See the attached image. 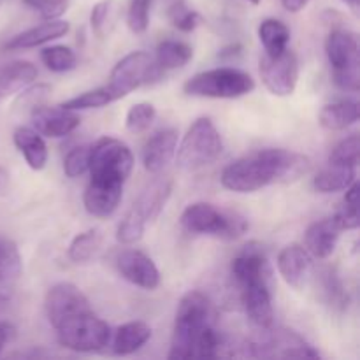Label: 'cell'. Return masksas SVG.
I'll list each match as a JSON object with an SVG mask.
<instances>
[{
    "label": "cell",
    "instance_id": "cell-1",
    "mask_svg": "<svg viewBox=\"0 0 360 360\" xmlns=\"http://www.w3.org/2000/svg\"><path fill=\"white\" fill-rule=\"evenodd\" d=\"M309 169V158L283 148H266L238 158L221 171L224 188L252 193L276 183L297 181Z\"/></svg>",
    "mask_w": 360,
    "mask_h": 360
},
{
    "label": "cell",
    "instance_id": "cell-2",
    "mask_svg": "<svg viewBox=\"0 0 360 360\" xmlns=\"http://www.w3.org/2000/svg\"><path fill=\"white\" fill-rule=\"evenodd\" d=\"M213 304L202 292L190 290L183 295L176 311L167 357L171 360L193 359L197 340L207 326H213Z\"/></svg>",
    "mask_w": 360,
    "mask_h": 360
},
{
    "label": "cell",
    "instance_id": "cell-3",
    "mask_svg": "<svg viewBox=\"0 0 360 360\" xmlns=\"http://www.w3.org/2000/svg\"><path fill=\"white\" fill-rule=\"evenodd\" d=\"M224 151V139L210 118L202 116L190 125L176 148V164L183 171H199L213 164Z\"/></svg>",
    "mask_w": 360,
    "mask_h": 360
},
{
    "label": "cell",
    "instance_id": "cell-4",
    "mask_svg": "<svg viewBox=\"0 0 360 360\" xmlns=\"http://www.w3.org/2000/svg\"><path fill=\"white\" fill-rule=\"evenodd\" d=\"M179 224L190 234L213 236L220 239H238L248 231V221L239 213L218 210L210 202H193L185 207Z\"/></svg>",
    "mask_w": 360,
    "mask_h": 360
},
{
    "label": "cell",
    "instance_id": "cell-5",
    "mask_svg": "<svg viewBox=\"0 0 360 360\" xmlns=\"http://www.w3.org/2000/svg\"><path fill=\"white\" fill-rule=\"evenodd\" d=\"M183 90L200 98H239L255 90V81L236 67H217L190 77Z\"/></svg>",
    "mask_w": 360,
    "mask_h": 360
},
{
    "label": "cell",
    "instance_id": "cell-6",
    "mask_svg": "<svg viewBox=\"0 0 360 360\" xmlns=\"http://www.w3.org/2000/svg\"><path fill=\"white\" fill-rule=\"evenodd\" d=\"M326 55L338 88L357 94L360 88L359 39L347 28H334L326 39Z\"/></svg>",
    "mask_w": 360,
    "mask_h": 360
},
{
    "label": "cell",
    "instance_id": "cell-7",
    "mask_svg": "<svg viewBox=\"0 0 360 360\" xmlns=\"http://www.w3.org/2000/svg\"><path fill=\"white\" fill-rule=\"evenodd\" d=\"M56 338L63 348L79 354H94L104 350L111 341V329L108 323L91 311L67 319L56 327Z\"/></svg>",
    "mask_w": 360,
    "mask_h": 360
},
{
    "label": "cell",
    "instance_id": "cell-8",
    "mask_svg": "<svg viewBox=\"0 0 360 360\" xmlns=\"http://www.w3.org/2000/svg\"><path fill=\"white\" fill-rule=\"evenodd\" d=\"M162 70L155 58L146 51H132L123 56L111 70L109 83L105 84L115 101L127 97L137 88L160 79Z\"/></svg>",
    "mask_w": 360,
    "mask_h": 360
},
{
    "label": "cell",
    "instance_id": "cell-9",
    "mask_svg": "<svg viewBox=\"0 0 360 360\" xmlns=\"http://www.w3.org/2000/svg\"><path fill=\"white\" fill-rule=\"evenodd\" d=\"M132 169V150L123 141L105 136L90 146V178H108L125 183Z\"/></svg>",
    "mask_w": 360,
    "mask_h": 360
},
{
    "label": "cell",
    "instance_id": "cell-10",
    "mask_svg": "<svg viewBox=\"0 0 360 360\" xmlns=\"http://www.w3.org/2000/svg\"><path fill=\"white\" fill-rule=\"evenodd\" d=\"M262 340L250 343V355L252 357H267V359H316L320 357L319 352L299 334L292 330L278 329L273 327L262 330Z\"/></svg>",
    "mask_w": 360,
    "mask_h": 360
},
{
    "label": "cell",
    "instance_id": "cell-11",
    "mask_svg": "<svg viewBox=\"0 0 360 360\" xmlns=\"http://www.w3.org/2000/svg\"><path fill=\"white\" fill-rule=\"evenodd\" d=\"M260 77L267 90L276 97H288L299 83V60L292 49H285L276 56L264 55L260 58Z\"/></svg>",
    "mask_w": 360,
    "mask_h": 360
},
{
    "label": "cell",
    "instance_id": "cell-12",
    "mask_svg": "<svg viewBox=\"0 0 360 360\" xmlns=\"http://www.w3.org/2000/svg\"><path fill=\"white\" fill-rule=\"evenodd\" d=\"M44 311L48 322L51 323L53 329H56L67 319H72L79 313L91 311V306L86 295L76 285L69 283V281H62V283L53 285L46 292Z\"/></svg>",
    "mask_w": 360,
    "mask_h": 360
},
{
    "label": "cell",
    "instance_id": "cell-13",
    "mask_svg": "<svg viewBox=\"0 0 360 360\" xmlns=\"http://www.w3.org/2000/svg\"><path fill=\"white\" fill-rule=\"evenodd\" d=\"M115 266L123 280L144 290H155L160 285V271L157 264L141 250H122L116 255Z\"/></svg>",
    "mask_w": 360,
    "mask_h": 360
},
{
    "label": "cell",
    "instance_id": "cell-14",
    "mask_svg": "<svg viewBox=\"0 0 360 360\" xmlns=\"http://www.w3.org/2000/svg\"><path fill=\"white\" fill-rule=\"evenodd\" d=\"M239 288H241L243 308L250 322L260 330L273 327L274 308L271 280H253Z\"/></svg>",
    "mask_w": 360,
    "mask_h": 360
},
{
    "label": "cell",
    "instance_id": "cell-15",
    "mask_svg": "<svg viewBox=\"0 0 360 360\" xmlns=\"http://www.w3.org/2000/svg\"><path fill=\"white\" fill-rule=\"evenodd\" d=\"M125 183L108 178H90L83 193V204L88 214L108 218L118 210Z\"/></svg>",
    "mask_w": 360,
    "mask_h": 360
},
{
    "label": "cell",
    "instance_id": "cell-16",
    "mask_svg": "<svg viewBox=\"0 0 360 360\" xmlns=\"http://www.w3.org/2000/svg\"><path fill=\"white\" fill-rule=\"evenodd\" d=\"M32 129L37 130L42 137H51V139H60L79 127L81 118L76 111L62 108V105H37L30 111Z\"/></svg>",
    "mask_w": 360,
    "mask_h": 360
},
{
    "label": "cell",
    "instance_id": "cell-17",
    "mask_svg": "<svg viewBox=\"0 0 360 360\" xmlns=\"http://www.w3.org/2000/svg\"><path fill=\"white\" fill-rule=\"evenodd\" d=\"M231 273L239 287L253 280H271L273 276L269 259L259 243H248L234 257L231 264Z\"/></svg>",
    "mask_w": 360,
    "mask_h": 360
},
{
    "label": "cell",
    "instance_id": "cell-18",
    "mask_svg": "<svg viewBox=\"0 0 360 360\" xmlns=\"http://www.w3.org/2000/svg\"><path fill=\"white\" fill-rule=\"evenodd\" d=\"M276 266L281 278L287 281V285L301 290V288L306 287L309 276H311L313 257L309 255L304 246L292 243V245H287L278 253Z\"/></svg>",
    "mask_w": 360,
    "mask_h": 360
},
{
    "label": "cell",
    "instance_id": "cell-19",
    "mask_svg": "<svg viewBox=\"0 0 360 360\" xmlns=\"http://www.w3.org/2000/svg\"><path fill=\"white\" fill-rule=\"evenodd\" d=\"M171 192H172L171 179L167 178L155 179L153 183H150V185L141 192V195L137 197L136 202L132 204L129 213H132L134 217L139 218V220L148 227V224H151V221H155L158 217H160L165 204H167L169 197H171Z\"/></svg>",
    "mask_w": 360,
    "mask_h": 360
},
{
    "label": "cell",
    "instance_id": "cell-20",
    "mask_svg": "<svg viewBox=\"0 0 360 360\" xmlns=\"http://www.w3.org/2000/svg\"><path fill=\"white\" fill-rule=\"evenodd\" d=\"M176 148H178V130L164 129L146 141L143 148V164L144 169L151 174H158L169 165L174 158Z\"/></svg>",
    "mask_w": 360,
    "mask_h": 360
},
{
    "label": "cell",
    "instance_id": "cell-21",
    "mask_svg": "<svg viewBox=\"0 0 360 360\" xmlns=\"http://www.w3.org/2000/svg\"><path fill=\"white\" fill-rule=\"evenodd\" d=\"M69 30L70 25L67 21L60 20V18L58 20H44V23L35 25V27L11 37L4 46V49H7V51H21V49L37 48V46L46 44V42L63 37V35L69 34Z\"/></svg>",
    "mask_w": 360,
    "mask_h": 360
},
{
    "label": "cell",
    "instance_id": "cell-22",
    "mask_svg": "<svg viewBox=\"0 0 360 360\" xmlns=\"http://www.w3.org/2000/svg\"><path fill=\"white\" fill-rule=\"evenodd\" d=\"M341 232L343 231L336 224L334 217L313 221L304 234V248L315 259H329L336 250Z\"/></svg>",
    "mask_w": 360,
    "mask_h": 360
},
{
    "label": "cell",
    "instance_id": "cell-23",
    "mask_svg": "<svg viewBox=\"0 0 360 360\" xmlns=\"http://www.w3.org/2000/svg\"><path fill=\"white\" fill-rule=\"evenodd\" d=\"M13 143L16 150L23 155L25 162L32 171H42L48 164V146L44 137L32 127H18L13 134Z\"/></svg>",
    "mask_w": 360,
    "mask_h": 360
},
{
    "label": "cell",
    "instance_id": "cell-24",
    "mask_svg": "<svg viewBox=\"0 0 360 360\" xmlns=\"http://www.w3.org/2000/svg\"><path fill=\"white\" fill-rule=\"evenodd\" d=\"M151 340V327L146 322H127L123 326H120L115 333H111V345L112 352L116 355H132L137 350L144 347L148 341Z\"/></svg>",
    "mask_w": 360,
    "mask_h": 360
},
{
    "label": "cell",
    "instance_id": "cell-25",
    "mask_svg": "<svg viewBox=\"0 0 360 360\" xmlns=\"http://www.w3.org/2000/svg\"><path fill=\"white\" fill-rule=\"evenodd\" d=\"M37 67L27 60H18L0 67V101L7 95L20 94L37 79Z\"/></svg>",
    "mask_w": 360,
    "mask_h": 360
},
{
    "label": "cell",
    "instance_id": "cell-26",
    "mask_svg": "<svg viewBox=\"0 0 360 360\" xmlns=\"http://www.w3.org/2000/svg\"><path fill=\"white\" fill-rule=\"evenodd\" d=\"M319 122L327 130H345L359 122V102L352 98L330 102L323 105Z\"/></svg>",
    "mask_w": 360,
    "mask_h": 360
},
{
    "label": "cell",
    "instance_id": "cell-27",
    "mask_svg": "<svg viewBox=\"0 0 360 360\" xmlns=\"http://www.w3.org/2000/svg\"><path fill=\"white\" fill-rule=\"evenodd\" d=\"M23 274L20 248L11 239L0 238V290H9Z\"/></svg>",
    "mask_w": 360,
    "mask_h": 360
},
{
    "label": "cell",
    "instance_id": "cell-28",
    "mask_svg": "<svg viewBox=\"0 0 360 360\" xmlns=\"http://www.w3.org/2000/svg\"><path fill=\"white\" fill-rule=\"evenodd\" d=\"M357 179V169L329 164L313 179V188L320 193H334L347 190Z\"/></svg>",
    "mask_w": 360,
    "mask_h": 360
},
{
    "label": "cell",
    "instance_id": "cell-29",
    "mask_svg": "<svg viewBox=\"0 0 360 360\" xmlns=\"http://www.w3.org/2000/svg\"><path fill=\"white\" fill-rule=\"evenodd\" d=\"M192 58V46L183 41H178V39H165V41H162L157 46V53H155V63H157L162 72L181 69Z\"/></svg>",
    "mask_w": 360,
    "mask_h": 360
},
{
    "label": "cell",
    "instance_id": "cell-30",
    "mask_svg": "<svg viewBox=\"0 0 360 360\" xmlns=\"http://www.w3.org/2000/svg\"><path fill=\"white\" fill-rule=\"evenodd\" d=\"M259 39L264 51L269 56H276L288 49L290 42V28L276 18H266L259 25Z\"/></svg>",
    "mask_w": 360,
    "mask_h": 360
},
{
    "label": "cell",
    "instance_id": "cell-31",
    "mask_svg": "<svg viewBox=\"0 0 360 360\" xmlns=\"http://www.w3.org/2000/svg\"><path fill=\"white\" fill-rule=\"evenodd\" d=\"M320 292L326 301L327 306L334 309V311H345L350 304V295L345 288L343 280H341L340 273L334 267H326L320 271Z\"/></svg>",
    "mask_w": 360,
    "mask_h": 360
},
{
    "label": "cell",
    "instance_id": "cell-32",
    "mask_svg": "<svg viewBox=\"0 0 360 360\" xmlns=\"http://www.w3.org/2000/svg\"><path fill=\"white\" fill-rule=\"evenodd\" d=\"M102 243V236L97 229H90V231H84L81 234H77L76 238L70 241L69 245V259L74 264H84L90 259H94L95 253L98 252Z\"/></svg>",
    "mask_w": 360,
    "mask_h": 360
},
{
    "label": "cell",
    "instance_id": "cell-33",
    "mask_svg": "<svg viewBox=\"0 0 360 360\" xmlns=\"http://www.w3.org/2000/svg\"><path fill=\"white\" fill-rule=\"evenodd\" d=\"M41 62L44 63L46 69L51 70V72H69L76 67L77 56L69 46L63 44H55L48 46L41 51Z\"/></svg>",
    "mask_w": 360,
    "mask_h": 360
},
{
    "label": "cell",
    "instance_id": "cell-34",
    "mask_svg": "<svg viewBox=\"0 0 360 360\" xmlns=\"http://www.w3.org/2000/svg\"><path fill=\"white\" fill-rule=\"evenodd\" d=\"M111 102H116L115 97L111 95V91L108 90V86H101V88H95V90L83 91V94L62 102L60 105L77 112V111H86V109L104 108V105L111 104Z\"/></svg>",
    "mask_w": 360,
    "mask_h": 360
},
{
    "label": "cell",
    "instance_id": "cell-35",
    "mask_svg": "<svg viewBox=\"0 0 360 360\" xmlns=\"http://www.w3.org/2000/svg\"><path fill=\"white\" fill-rule=\"evenodd\" d=\"M115 0H101L91 7L90 13V25L94 34L98 39H105L109 32L112 30V21H115Z\"/></svg>",
    "mask_w": 360,
    "mask_h": 360
},
{
    "label": "cell",
    "instance_id": "cell-36",
    "mask_svg": "<svg viewBox=\"0 0 360 360\" xmlns=\"http://www.w3.org/2000/svg\"><path fill=\"white\" fill-rule=\"evenodd\" d=\"M157 118V109L150 102H137L129 109L125 116V127L129 132L139 134L150 129Z\"/></svg>",
    "mask_w": 360,
    "mask_h": 360
},
{
    "label": "cell",
    "instance_id": "cell-37",
    "mask_svg": "<svg viewBox=\"0 0 360 360\" xmlns=\"http://www.w3.org/2000/svg\"><path fill=\"white\" fill-rule=\"evenodd\" d=\"M359 151H360V139L357 134L341 139L336 146L333 148L329 155V164L347 165V167H355L359 165Z\"/></svg>",
    "mask_w": 360,
    "mask_h": 360
},
{
    "label": "cell",
    "instance_id": "cell-38",
    "mask_svg": "<svg viewBox=\"0 0 360 360\" xmlns=\"http://www.w3.org/2000/svg\"><path fill=\"white\" fill-rule=\"evenodd\" d=\"M153 0H130L129 11H127V25L132 34H144L150 27V13Z\"/></svg>",
    "mask_w": 360,
    "mask_h": 360
},
{
    "label": "cell",
    "instance_id": "cell-39",
    "mask_svg": "<svg viewBox=\"0 0 360 360\" xmlns=\"http://www.w3.org/2000/svg\"><path fill=\"white\" fill-rule=\"evenodd\" d=\"M167 14H169V21L172 23V27L178 28L179 32H185V34L195 30L200 23L199 13L193 9H190V7L186 6L185 2H181V0L176 4H172Z\"/></svg>",
    "mask_w": 360,
    "mask_h": 360
},
{
    "label": "cell",
    "instance_id": "cell-40",
    "mask_svg": "<svg viewBox=\"0 0 360 360\" xmlns=\"http://www.w3.org/2000/svg\"><path fill=\"white\" fill-rule=\"evenodd\" d=\"M88 165H90V144H81L67 153L63 160V172L67 178L76 179L88 172Z\"/></svg>",
    "mask_w": 360,
    "mask_h": 360
},
{
    "label": "cell",
    "instance_id": "cell-41",
    "mask_svg": "<svg viewBox=\"0 0 360 360\" xmlns=\"http://www.w3.org/2000/svg\"><path fill=\"white\" fill-rule=\"evenodd\" d=\"M144 231H146V225L139 218L134 217L132 213H127L125 218L118 224V229H116V239L122 245H136L143 239Z\"/></svg>",
    "mask_w": 360,
    "mask_h": 360
},
{
    "label": "cell",
    "instance_id": "cell-42",
    "mask_svg": "<svg viewBox=\"0 0 360 360\" xmlns=\"http://www.w3.org/2000/svg\"><path fill=\"white\" fill-rule=\"evenodd\" d=\"M28 9L41 14L44 20H58L67 13L70 0H21Z\"/></svg>",
    "mask_w": 360,
    "mask_h": 360
},
{
    "label": "cell",
    "instance_id": "cell-43",
    "mask_svg": "<svg viewBox=\"0 0 360 360\" xmlns=\"http://www.w3.org/2000/svg\"><path fill=\"white\" fill-rule=\"evenodd\" d=\"M20 94L21 95L18 97V105H21V108H30L32 111L37 105H42L46 97L51 94V86H48V84H34V86H30L28 84Z\"/></svg>",
    "mask_w": 360,
    "mask_h": 360
},
{
    "label": "cell",
    "instance_id": "cell-44",
    "mask_svg": "<svg viewBox=\"0 0 360 360\" xmlns=\"http://www.w3.org/2000/svg\"><path fill=\"white\" fill-rule=\"evenodd\" d=\"M334 220L340 225L341 231H355L359 227V211L341 206V210L334 214Z\"/></svg>",
    "mask_w": 360,
    "mask_h": 360
},
{
    "label": "cell",
    "instance_id": "cell-45",
    "mask_svg": "<svg viewBox=\"0 0 360 360\" xmlns=\"http://www.w3.org/2000/svg\"><path fill=\"white\" fill-rule=\"evenodd\" d=\"M16 338V327L9 322V320H0V354H2L4 347Z\"/></svg>",
    "mask_w": 360,
    "mask_h": 360
},
{
    "label": "cell",
    "instance_id": "cell-46",
    "mask_svg": "<svg viewBox=\"0 0 360 360\" xmlns=\"http://www.w3.org/2000/svg\"><path fill=\"white\" fill-rule=\"evenodd\" d=\"M311 0H281V6L288 11V13H301Z\"/></svg>",
    "mask_w": 360,
    "mask_h": 360
},
{
    "label": "cell",
    "instance_id": "cell-47",
    "mask_svg": "<svg viewBox=\"0 0 360 360\" xmlns=\"http://www.w3.org/2000/svg\"><path fill=\"white\" fill-rule=\"evenodd\" d=\"M7 308H9V297L0 292V316L7 311Z\"/></svg>",
    "mask_w": 360,
    "mask_h": 360
},
{
    "label": "cell",
    "instance_id": "cell-48",
    "mask_svg": "<svg viewBox=\"0 0 360 360\" xmlns=\"http://www.w3.org/2000/svg\"><path fill=\"white\" fill-rule=\"evenodd\" d=\"M6 183H7V172L4 171V169H0V190L6 186Z\"/></svg>",
    "mask_w": 360,
    "mask_h": 360
},
{
    "label": "cell",
    "instance_id": "cell-49",
    "mask_svg": "<svg viewBox=\"0 0 360 360\" xmlns=\"http://www.w3.org/2000/svg\"><path fill=\"white\" fill-rule=\"evenodd\" d=\"M343 2H347L354 11L359 9V0H343Z\"/></svg>",
    "mask_w": 360,
    "mask_h": 360
},
{
    "label": "cell",
    "instance_id": "cell-50",
    "mask_svg": "<svg viewBox=\"0 0 360 360\" xmlns=\"http://www.w3.org/2000/svg\"><path fill=\"white\" fill-rule=\"evenodd\" d=\"M246 2L253 4V6H259V4H260V0H246Z\"/></svg>",
    "mask_w": 360,
    "mask_h": 360
},
{
    "label": "cell",
    "instance_id": "cell-51",
    "mask_svg": "<svg viewBox=\"0 0 360 360\" xmlns=\"http://www.w3.org/2000/svg\"><path fill=\"white\" fill-rule=\"evenodd\" d=\"M2 2H4V0H0V6H2Z\"/></svg>",
    "mask_w": 360,
    "mask_h": 360
}]
</instances>
